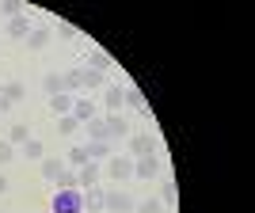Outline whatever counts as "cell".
Returning <instances> with one entry per match:
<instances>
[{"mask_svg":"<svg viewBox=\"0 0 255 213\" xmlns=\"http://www.w3.org/2000/svg\"><path fill=\"white\" fill-rule=\"evenodd\" d=\"M103 206H107V213H133V194L129 191H122V187H103Z\"/></svg>","mask_w":255,"mask_h":213,"instance_id":"cell-1","label":"cell"},{"mask_svg":"<svg viewBox=\"0 0 255 213\" xmlns=\"http://www.w3.org/2000/svg\"><path fill=\"white\" fill-rule=\"evenodd\" d=\"M50 213H84V194L80 191H53Z\"/></svg>","mask_w":255,"mask_h":213,"instance_id":"cell-2","label":"cell"},{"mask_svg":"<svg viewBox=\"0 0 255 213\" xmlns=\"http://www.w3.org/2000/svg\"><path fill=\"white\" fill-rule=\"evenodd\" d=\"M107 175H111L115 183H126V179H133V156H122V152L107 156Z\"/></svg>","mask_w":255,"mask_h":213,"instance_id":"cell-3","label":"cell"},{"mask_svg":"<svg viewBox=\"0 0 255 213\" xmlns=\"http://www.w3.org/2000/svg\"><path fill=\"white\" fill-rule=\"evenodd\" d=\"M103 126H107V141H126L129 137V118L118 110V114H103Z\"/></svg>","mask_w":255,"mask_h":213,"instance_id":"cell-4","label":"cell"},{"mask_svg":"<svg viewBox=\"0 0 255 213\" xmlns=\"http://www.w3.org/2000/svg\"><path fill=\"white\" fill-rule=\"evenodd\" d=\"M103 114V110H99V103L92 96H76L73 99V118L76 122H80V126H84V122H92V118H99Z\"/></svg>","mask_w":255,"mask_h":213,"instance_id":"cell-5","label":"cell"},{"mask_svg":"<svg viewBox=\"0 0 255 213\" xmlns=\"http://www.w3.org/2000/svg\"><path fill=\"white\" fill-rule=\"evenodd\" d=\"M129 156H152L156 152V141H152V133H129Z\"/></svg>","mask_w":255,"mask_h":213,"instance_id":"cell-6","label":"cell"},{"mask_svg":"<svg viewBox=\"0 0 255 213\" xmlns=\"http://www.w3.org/2000/svg\"><path fill=\"white\" fill-rule=\"evenodd\" d=\"M103 183V168L99 164H84V168H76V187L88 191V187H99Z\"/></svg>","mask_w":255,"mask_h":213,"instance_id":"cell-7","label":"cell"},{"mask_svg":"<svg viewBox=\"0 0 255 213\" xmlns=\"http://www.w3.org/2000/svg\"><path fill=\"white\" fill-rule=\"evenodd\" d=\"M160 171V156L152 152V156H133V179H152Z\"/></svg>","mask_w":255,"mask_h":213,"instance_id":"cell-8","label":"cell"},{"mask_svg":"<svg viewBox=\"0 0 255 213\" xmlns=\"http://www.w3.org/2000/svg\"><path fill=\"white\" fill-rule=\"evenodd\" d=\"M122 103H126V88L107 84V88H103V106H107V114H118V110H122Z\"/></svg>","mask_w":255,"mask_h":213,"instance_id":"cell-9","label":"cell"},{"mask_svg":"<svg viewBox=\"0 0 255 213\" xmlns=\"http://www.w3.org/2000/svg\"><path fill=\"white\" fill-rule=\"evenodd\" d=\"M38 171H42L46 183H53L65 171V156H42V160H38Z\"/></svg>","mask_w":255,"mask_h":213,"instance_id":"cell-10","label":"cell"},{"mask_svg":"<svg viewBox=\"0 0 255 213\" xmlns=\"http://www.w3.org/2000/svg\"><path fill=\"white\" fill-rule=\"evenodd\" d=\"M34 31V23L27 19V15H15V19H8V38H15V42H27V34Z\"/></svg>","mask_w":255,"mask_h":213,"instance_id":"cell-11","label":"cell"},{"mask_svg":"<svg viewBox=\"0 0 255 213\" xmlns=\"http://www.w3.org/2000/svg\"><path fill=\"white\" fill-rule=\"evenodd\" d=\"M122 106H129V110H141L145 118H152L149 99H145V92H137V88H126V103H122Z\"/></svg>","mask_w":255,"mask_h":213,"instance_id":"cell-12","label":"cell"},{"mask_svg":"<svg viewBox=\"0 0 255 213\" xmlns=\"http://www.w3.org/2000/svg\"><path fill=\"white\" fill-rule=\"evenodd\" d=\"M84 152H88V160H92V164H99V160L115 156V145H111V141H88Z\"/></svg>","mask_w":255,"mask_h":213,"instance_id":"cell-13","label":"cell"},{"mask_svg":"<svg viewBox=\"0 0 255 213\" xmlns=\"http://www.w3.org/2000/svg\"><path fill=\"white\" fill-rule=\"evenodd\" d=\"M50 38H53V31H50V27H34V31L27 34V50H31V53L46 50V46H50Z\"/></svg>","mask_w":255,"mask_h":213,"instance_id":"cell-14","label":"cell"},{"mask_svg":"<svg viewBox=\"0 0 255 213\" xmlns=\"http://www.w3.org/2000/svg\"><path fill=\"white\" fill-rule=\"evenodd\" d=\"M80 88L88 92H96V88H107V73H96V69H80Z\"/></svg>","mask_w":255,"mask_h":213,"instance_id":"cell-15","label":"cell"},{"mask_svg":"<svg viewBox=\"0 0 255 213\" xmlns=\"http://www.w3.org/2000/svg\"><path fill=\"white\" fill-rule=\"evenodd\" d=\"M84 194V213H103L107 206H103V187H88V191H80Z\"/></svg>","mask_w":255,"mask_h":213,"instance_id":"cell-16","label":"cell"},{"mask_svg":"<svg viewBox=\"0 0 255 213\" xmlns=\"http://www.w3.org/2000/svg\"><path fill=\"white\" fill-rule=\"evenodd\" d=\"M31 137H34V133H31V126H27V122H15V126L8 129V137H4V141H11L15 149H23V145H27Z\"/></svg>","mask_w":255,"mask_h":213,"instance_id":"cell-17","label":"cell"},{"mask_svg":"<svg viewBox=\"0 0 255 213\" xmlns=\"http://www.w3.org/2000/svg\"><path fill=\"white\" fill-rule=\"evenodd\" d=\"M111 65H115V57H111L107 50H92V53H88V69H96V73H107Z\"/></svg>","mask_w":255,"mask_h":213,"instance_id":"cell-18","label":"cell"},{"mask_svg":"<svg viewBox=\"0 0 255 213\" xmlns=\"http://www.w3.org/2000/svg\"><path fill=\"white\" fill-rule=\"evenodd\" d=\"M73 99H76V96H69V92H61V96H50V110H53L57 118H61V114H73Z\"/></svg>","mask_w":255,"mask_h":213,"instance_id":"cell-19","label":"cell"},{"mask_svg":"<svg viewBox=\"0 0 255 213\" xmlns=\"http://www.w3.org/2000/svg\"><path fill=\"white\" fill-rule=\"evenodd\" d=\"M42 92H46V99H50V96H61V92H65V76L61 73H46L42 76Z\"/></svg>","mask_w":255,"mask_h":213,"instance_id":"cell-20","label":"cell"},{"mask_svg":"<svg viewBox=\"0 0 255 213\" xmlns=\"http://www.w3.org/2000/svg\"><path fill=\"white\" fill-rule=\"evenodd\" d=\"M84 164H92V160H88V152H84V145H73V149L65 152V168H84Z\"/></svg>","mask_w":255,"mask_h":213,"instance_id":"cell-21","label":"cell"},{"mask_svg":"<svg viewBox=\"0 0 255 213\" xmlns=\"http://www.w3.org/2000/svg\"><path fill=\"white\" fill-rule=\"evenodd\" d=\"M4 96H8V103H23V99H27V84H23V80H8V84H4Z\"/></svg>","mask_w":255,"mask_h":213,"instance_id":"cell-22","label":"cell"},{"mask_svg":"<svg viewBox=\"0 0 255 213\" xmlns=\"http://www.w3.org/2000/svg\"><path fill=\"white\" fill-rule=\"evenodd\" d=\"M84 129H88V141H107V126H103V114H99V118H92V122H84Z\"/></svg>","mask_w":255,"mask_h":213,"instance_id":"cell-23","label":"cell"},{"mask_svg":"<svg viewBox=\"0 0 255 213\" xmlns=\"http://www.w3.org/2000/svg\"><path fill=\"white\" fill-rule=\"evenodd\" d=\"M53 183H57V191H80V187H76V171L73 168H65Z\"/></svg>","mask_w":255,"mask_h":213,"instance_id":"cell-24","label":"cell"},{"mask_svg":"<svg viewBox=\"0 0 255 213\" xmlns=\"http://www.w3.org/2000/svg\"><path fill=\"white\" fill-rule=\"evenodd\" d=\"M76 129H80V122H76L73 114H61V118H57V133H61V137H73Z\"/></svg>","mask_w":255,"mask_h":213,"instance_id":"cell-25","label":"cell"},{"mask_svg":"<svg viewBox=\"0 0 255 213\" xmlns=\"http://www.w3.org/2000/svg\"><path fill=\"white\" fill-rule=\"evenodd\" d=\"M23 156H27V160H42V156H46V145H42L38 137H31L27 145H23Z\"/></svg>","mask_w":255,"mask_h":213,"instance_id":"cell-26","label":"cell"},{"mask_svg":"<svg viewBox=\"0 0 255 213\" xmlns=\"http://www.w3.org/2000/svg\"><path fill=\"white\" fill-rule=\"evenodd\" d=\"M179 202V191H175V183H164V187H160V206H175Z\"/></svg>","mask_w":255,"mask_h":213,"instance_id":"cell-27","label":"cell"},{"mask_svg":"<svg viewBox=\"0 0 255 213\" xmlns=\"http://www.w3.org/2000/svg\"><path fill=\"white\" fill-rule=\"evenodd\" d=\"M0 15H4V19H15V15H27V11H23L19 0H4V4H0Z\"/></svg>","mask_w":255,"mask_h":213,"instance_id":"cell-28","label":"cell"},{"mask_svg":"<svg viewBox=\"0 0 255 213\" xmlns=\"http://www.w3.org/2000/svg\"><path fill=\"white\" fill-rule=\"evenodd\" d=\"M133 213H164V206H160V198H145L133 206Z\"/></svg>","mask_w":255,"mask_h":213,"instance_id":"cell-29","label":"cell"},{"mask_svg":"<svg viewBox=\"0 0 255 213\" xmlns=\"http://www.w3.org/2000/svg\"><path fill=\"white\" fill-rule=\"evenodd\" d=\"M11 160H15V145L0 137V168H4V164H11Z\"/></svg>","mask_w":255,"mask_h":213,"instance_id":"cell-30","label":"cell"},{"mask_svg":"<svg viewBox=\"0 0 255 213\" xmlns=\"http://www.w3.org/2000/svg\"><path fill=\"white\" fill-rule=\"evenodd\" d=\"M8 187H11V183H8V175H0V194H8Z\"/></svg>","mask_w":255,"mask_h":213,"instance_id":"cell-31","label":"cell"},{"mask_svg":"<svg viewBox=\"0 0 255 213\" xmlns=\"http://www.w3.org/2000/svg\"><path fill=\"white\" fill-rule=\"evenodd\" d=\"M0 118H4V114H0Z\"/></svg>","mask_w":255,"mask_h":213,"instance_id":"cell-32","label":"cell"},{"mask_svg":"<svg viewBox=\"0 0 255 213\" xmlns=\"http://www.w3.org/2000/svg\"><path fill=\"white\" fill-rule=\"evenodd\" d=\"M46 213H50V210H46Z\"/></svg>","mask_w":255,"mask_h":213,"instance_id":"cell-33","label":"cell"}]
</instances>
